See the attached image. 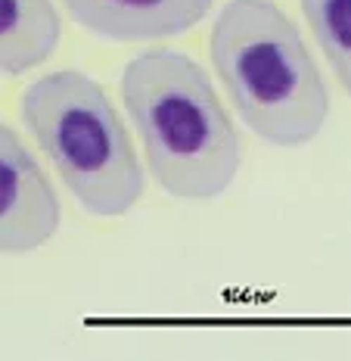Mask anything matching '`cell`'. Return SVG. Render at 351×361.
<instances>
[{"instance_id": "cell-1", "label": "cell", "mask_w": 351, "mask_h": 361, "mask_svg": "<svg viewBox=\"0 0 351 361\" xmlns=\"http://www.w3.org/2000/svg\"><path fill=\"white\" fill-rule=\"evenodd\" d=\"M122 100L162 190L181 200L227 193L240 171V137L196 59L168 47L134 56Z\"/></svg>"}, {"instance_id": "cell-2", "label": "cell", "mask_w": 351, "mask_h": 361, "mask_svg": "<svg viewBox=\"0 0 351 361\" xmlns=\"http://www.w3.org/2000/svg\"><path fill=\"white\" fill-rule=\"evenodd\" d=\"M208 54L230 106L264 144L305 147L324 131L330 90L274 0H230L212 25Z\"/></svg>"}, {"instance_id": "cell-3", "label": "cell", "mask_w": 351, "mask_h": 361, "mask_svg": "<svg viewBox=\"0 0 351 361\" xmlns=\"http://www.w3.org/2000/svg\"><path fill=\"white\" fill-rule=\"evenodd\" d=\"M19 109L84 212L118 218L143 197V165L128 128L91 75L75 69L41 75L22 90Z\"/></svg>"}, {"instance_id": "cell-4", "label": "cell", "mask_w": 351, "mask_h": 361, "mask_svg": "<svg viewBox=\"0 0 351 361\" xmlns=\"http://www.w3.org/2000/svg\"><path fill=\"white\" fill-rule=\"evenodd\" d=\"M63 206L22 137L0 122V252H32L56 237Z\"/></svg>"}, {"instance_id": "cell-5", "label": "cell", "mask_w": 351, "mask_h": 361, "mask_svg": "<svg viewBox=\"0 0 351 361\" xmlns=\"http://www.w3.org/2000/svg\"><path fill=\"white\" fill-rule=\"evenodd\" d=\"M215 0H63L65 13L103 41H159L199 25Z\"/></svg>"}, {"instance_id": "cell-6", "label": "cell", "mask_w": 351, "mask_h": 361, "mask_svg": "<svg viewBox=\"0 0 351 361\" xmlns=\"http://www.w3.org/2000/svg\"><path fill=\"white\" fill-rule=\"evenodd\" d=\"M63 37L53 0H0V72L22 75L47 63Z\"/></svg>"}, {"instance_id": "cell-7", "label": "cell", "mask_w": 351, "mask_h": 361, "mask_svg": "<svg viewBox=\"0 0 351 361\" xmlns=\"http://www.w3.org/2000/svg\"><path fill=\"white\" fill-rule=\"evenodd\" d=\"M326 63L351 97V0H298Z\"/></svg>"}]
</instances>
